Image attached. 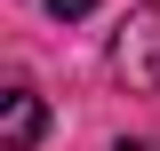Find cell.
<instances>
[{"instance_id":"obj_1","label":"cell","mask_w":160,"mask_h":151,"mask_svg":"<svg viewBox=\"0 0 160 151\" xmlns=\"http://www.w3.org/2000/svg\"><path fill=\"white\" fill-rule=\"evenodd\" d=\"M112 80L136 95H160V0H144V8H128L112 32Z\"/></svg>"},{"instance_id":"obj_2","label":"cell","mask_w":160,"mask_h":151,"mask_svg":"<svg viewBox=\"0 0 160 151\" xmlns=\"http://www.w3.org/2000/svg\"><path fill=\"white\" fill-rule=\"evenodd\" d=\"M40 127H48V103L16 80V88L0 95V151H32V143H40Z\"/></svg>"},{"instance_id":"obj_3","label":"cell","mask_w":160,"mask_h":151,"mask_svg":"<svg viewBox=\"0 0 160 151\" xmlns=\"http://www.w3.org/2000/svg\"><path fill=\"white\" fill-rule=\"evenodd\" d=\"M88 8H96V0H48V16H56V24H80Z\"/></svg>"}]
</instances>
